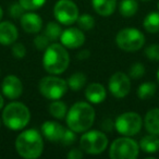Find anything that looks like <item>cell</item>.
Here are the masks:
<instances>
[{"label":"cell","instance_id":"cell-29","mask_svg":"<svg viewBox=\"0 0 159 159\" xmlns=\"http://www.w3.org/2000/svg\"><path fill=\"white\" fill-rule=\"evenodd\" d=\"M19 2L24 8L25 11H33L42 8L46 2V0H19Z\"/></svg>","mask_w":159,"mask_h":159},{"label":"cell","instance_id":"cell-4","mask_svg":"<svg viewBox=\"0 0 159 159\" xmlns=\"http://www.w3.org/2000/svg\"><path fill=\"white\" fill-rule=\"evenodd\" d=\"M30 120H31L30 109L23 102H12L3 108L2 122L10 130H22L29 124Z\"/></svg>","mask_w":159,"mask_h":159},{"label":"cell","instance_id":"cell-7","mask_svg":"<svg viewBox=\"0 0 159 159\" xmlns=\"http://www.w3.org/2000/svg\"><path fill=\"white\" fill-rule=\"evenodd\" d=\"M81 149L89 155H99L108 146V137L104 131H86L80 139Z\"/></svg>","mask_w":159,"mask_h":159},{"label":"cell","instance_id":"cell-30","mask_svg":"<svg viewBox=\"0 0 159 159\" xmlns=\"http://www.w3.org/2000/svg\"><path fill=\"white\" fill-rule=\"evenodd\" d=\"M33 43L36 49H38V50H46L47 47L50 45V39L45 34H40V35H37L34 38Z\"/></svg>","mask_w":159,"mask_h":159},{"label":"cell","instance_id":"cell-31","mask_svg":"<svg viewBox=\"0 0 159 159\" xmlns=\"http://www.w3.org/2000/svg\"><path fill=\"white\" fill-rule=\"evenodd\" d=\"M145 56L152 61H159V44H152L146 47Z\"/></svg>","mask_w":159,"mask_h":159},{"label":"cell","instance_id":"cell-19","mask_svg":"<svg viewBox=\"0 0 159 159\" xmlns=\"http://www.w3.org/2000/svg\"><path fill=\"white\" fill-rule=\"evenodd\" d=\"M92 5L99 16H109L115 12L117 0H92Z\"/></svg>","mask_w":159,"mask_h":159},{"label":"cell","instance_id":"cell-5","mask_svg":"<svg viewBox=\"0 0 159 159\" xmlns=\"http://www.w3.org/2000/svg\"><path fill=\"white\" fill-rule=\"evenodd\" d=\"M117 46L123 51H137L145 44V36L135 27H125L118 32L116 36Z\"/></svg>","mask_w":159,"mask_h":159},{"label":"cell","instance_id":"cell-11","mask_svg":"<svg viewBox=\"0 0 159 159\" xmlns=\"http://www.w3.org/2000/svg\"><path fill=\"white\" fill-rule=\"evenodd\" d=\"M108 89L116 98H123L131 91L130 76L123 72H116L109 79Z\"/></svg>","mask_w":159,"mask_h":159},{"label":"cell","instance_id":"cell-32","mask_svg":"<svg viewBox=\"0 0 159 159\" xmlns=\"http://www.w3.org/2000/svg\"><path fill=\"white\" fill-rule=\"evenodd\" d=\"M24 11L25 9L21 6L20 2H14L9 7V16L12 19H16V20L21 19V16L24 14Z\"/></svg>","mask_w":159,"mask_h":159},{"label":"cell","instance_id":"cell-37","mask_svg":"<svg viewBox=\"0 0 159 159\" xmlns=\"http://www.w3.org/2000/svg\"><path fill=\"white\" fill-rule=\"evenodd\" d=\"M89 56H91V52H89V50H86V49H84V50H81L79 53H77L76 58L79 60H85V59H89Z\"/></svg>","mask_w":159,"mask_h":159},{"label":"cell","instance_id":"cell-39","mask_svg":"<svg viewBox=\"0 0 159 159\" xmlns=\"http://www.w3.org/2000/svg\"><path fill=\"white\" fill-rule=\"evenodd\" d=\"M2 16H3V10H2V8L0 7V21L2 19Z\"/></svg>","mask_w":159,"mask_h":159},{"label":"cell","instance_id":"cell-40","mask_svg":"<svg viewBox=\"0 0 159 159\" xmlns=\"http://www.w3.org/2000/svg\"><path fill=\"white\" fill-rule=\"evenodd\" d=\"M157 80H158V82H159V68H158V70H157Z\"/></svg>","mask_w":159,"mask_h":159},{"label":"cell","instance_id":"cell-42","mask_svg":"<svg viewBox=\"0 0 159 159\" xmlns=\"http://www.w3.org/2000/svg\"><path fill=\"white\" fill-rule=\"evenodd\" d=\"M157 7H158V10H159V2H158V5H157Z\"/></svg>","mask_w":159,"mask_h":159},{"label":"cell","instance_id":"cell-6","mask_svg":"<svg viewBox=\"0 0 159 159\" xmlns=\"http://www.w3.org/2000/svg\"><path fill=\"white\" fill-rule=\"evenodd\" d=\"M139 154V144L130 136L115 139L109 148L111 159H136Z\"/></svg>","mask_w":159,"mask_h":159},{"label":"cell","instance_id":"cell-10","mask_svg":"<svg viewBox=\"0 0 159 159\" xmlns=\"http://www.w3.org/2000/svg\"><path fill=\"white\" fill-rule=\"evenodd\" d=\"M53 16L63 25H71L79 18V8L72 0H58L53 7Z\"/></svg>","mask_w":159,"mask_h":159},{"label":"cell","instance_id":"cell-16","mask_svg":"<svg viewBox=\"0 0 159 159\" xmlns=\"http://www.w3.org/2000/svg\"><path fill=\"white\" fill-rule=\"evenodd\" d=\"M21 26L24 32L30 34L38 33L43 29V20L37 13L34 12H27L24 13L20 19Z\"/></svg>","mask_w":159,"mask_h":159},{"label":"cell","instance_id":"cell-35","mask_svg":"<svg viewBox=\"0 0 159 159\" xmlns=\"http://www.w3.org/2000/svg\"><path fill=\"white\" fill-rule=\"evenodd\" d=\"M102 128L104 132H111L113 130V128H115V122L111 119H109V118H107V119H105L102 121Z\"/></svg>","mask_w":159,"mask_h":159},{"label":"cell","instance_id":"cell-9","mask_svg":"<svg viewBox=\"0 0 159 159\" xmlns=\"http://www.w3.org/2000/svg\"><path fill=\"white\" fill-rule=\"evenodd\" d=\"M143 125L141 116L133 111L121 113L115 121V129L123 136H133L139 133Z\"/></svg>","mask_w":159,"mask_h":159},{"label":"cell","instance_id":"cell-28","mask_svg":"<svg viewBox=\"0 0 159 159\" xmlns=\"http://www.w3.org/2000/svg\"><path fill=\"white\" fill-rule=\"evenodd\" d=\"M145 74V66L141 62H135L134 64L130 66V70H129V76L132 77L134 80H139L141 77L144 76Z\"/></svg>","mask_w":159,"mask_h":159},{"label":"cell","instance_id":"cell-17","mask_svg":"<svg viewBox=\"0 0 159 159\" xmlns=\"http://www.w3.org/2000/svg\"><path fill=\"white\" fill-rule=\"evenodd\" d=\"M107 92L100 83H91L85 89V97L92 104H100L106 99Z\"/></svg>","mask_w":159,"mask_h":159},{"label":"cell","instance_id":"cell-3","mask_svg":"<svg viewBox=\"0 0 159 159\" xmlns=\"http://www.w3.org/2000/svg\"><path fill=\"white\" fill-rule=\"evenodd\" d=\"M70 62L66 48L62 44H50L43 56V66L52 75H59L68 69Z\"/></svg>","mask_w":159,"mask_h":159},{"label":"cell","instance_id":"cell-27","mask_svg":"<svg viewBox=\"0 0 159 159\" xmlns=\"http://www.w3.org/2000/svg\"><path fill=\"white\" fill-rule=\"evenodd\" d=\"M77 25L82 31H91L94 26H95V19L91 16V14H82L79 16L76 20Z\"/></svg>","mask_w":159,"mask_h":159},{"label":"cell","instance_id":"cell-38","mask_svg":"<svg viewBox=\"0 0 159 159\" xmlns=\"http://www.w3.org/2000/svg\"><path fill=\"white\" fill-rule=\"evenodd\" d=\"M3 105H5V100H3V97L2 95L0 94V110L3 108Z\"/></svg>","mask_w":159,"mask_h":159},{"label":"cell","instance_id":"cell-21","mask_svg":"<svg viewBox=\"0 0 159 159\" xmlns=\"http://www.w3.org/2000/svg\"><path fill=\"white\" fill-rule=\"evenodd\" d=\"M139 10V2L136 0H121L119 5V12L124 18L135 16Z\"/></svg>","mask_w":159,"mask_h":159},{"label":"cell","instance_id":"cell-20","mask_svg":"<svg viewBox=\"0 0 159 159\" xmlns=\"http://www.w3.org/2000/svg\"><path fill=\"white\" fill-rule=\"evenodd\" d=\"M139 148L146 154H155L159 152V135L149 134L145 135L141 139Z\"/></svg>","mask_w":159,"mask_h":159},{"label":"cell","instance_id":"cell-36","mask_svg":"<svg viewBox=\"0 0 159 159\" xmlns=\"http://www.w3.org/2000/svg\"><path fill=\"white\" fill-rule=\"evenodd\" d=\"M69 159H82L83 158V152L82 150H80L79 148H73L66 155Z\"/></svg>","mask_w":159,"mask_h":159},{"label":"cell","instance_id":"cell-1","mask_svg":"<svg viewBox=\"0 0 159 159\" xmlns=\"http://www.w3.org/2000/svg\"><path fill=\"white\" fill-rule=\"evenodd\" d=\"M66 120L69 129L75 133H84L94 124L95 110L89 102H77L68 110Z\"/></svg>","mask_w":159,"mask_h":159},{"label":"cell","instance_id":"cell-15","mask_svg":"<svg viewBox=\"0 0 159 159\" xmlns=\"http://www.w3.org/2000/svg\"><path fill=\"white\" fill-rule=\"evenodd\" d=\"M19 32L16 26L9 21L0 22V45L10 46L16 42Z\"/></svg>","mask_w":159,"mask_h":159},{"label":"cell","instance_id":"cell-25","mask_svg":"<svg viewBox=\"0 0 159 159\" xmlns=\"http://www.w3.org/2000/svg\"><path fill=\"white\" fill-rule=\"evenodd\" d=\"M156 89H157V86L155 83H152V82L142 83L139 86V89H137V92H136L137 97L142 100L149 99V98H152V96L156 94Z\"/></svg>","mask_w":159,"mask_h":159},{"label":"cell","instance_id":"cell-33","mask_svg":"<svg viewBox=\"0 0 159 159\" xmlns=\"http://www.w3.org/2000/svg\"><path fill=\"white\" fill-rule=\"evenodd\" d=\"M75 141H76V134H75L74 131L71 130V129H66L60 143L63 144V145H66V146H69V145L74 144Z\"/></svg>","mask_w":159,"mask_h":159},{"label":"cell","instance_id":"cell-26","mask_svg":"<svg viewBox=\"0 0 159 159\" xmlns=\"http://www.w3.org/2000/svg\"><path fill=\"white\" fill-rule=\"evenodd\" d=\"M44 34L50 39V42H55V40L60 39V36H61V34H62V29L58 23L49 22L48 24L46 25Z\"/></svg>","mask_w":159,"mask_h":159},{"label":"cell","instance_id":"cell-22","mask_svg":"<svg viewBox=\"0 0 159 159\" xmlns=\"http://www.w3.org/2000/svg\"><path fill=\"white\" fill-rule=\"evenodd\" d=\"M66 83H68L69 89H71L73 92H77L84 87L86 83V75L83 72H75L69 76Z\"/></svg>","mask_w":159,"mask_h":159},{"label":"cell","instance_id":"cell-24","mask_svg":"<svg viewBox=\"0 0 159 159\" xmlns=\"http://www.w3.org/2000/svg\"><path fill=\"white\" fill-rule=\"evenodd\" d=\"M49 113L56 119L61 120L66 118V113H68V107H66V102L56 99L49 105Z\"/></svg>","mask_w":159,"mask_h":159},{"label":"cell","instance_id":"cell-34","mask_svg":"<svg viewBox=\"0 0 159 159\" xmlns=\"http://www.w3.org/2000/svg\"><path fill=\"white\" fill-rule=\"evenodd\" d=\"M11 51L13 57L16 58V59H22L26 55V48H25V46L22 43H14Z\"/></svg>","mask_w":159,"mask_h":159},{"label":"cell","instance_id":"cell-14","mask_svg":"<svg viewBox=\"0 0 159 159\" xmlns=\"http://www.w3.org/2000/svg\"><path fill=\"white\" fill-rule=\"evenodd\" d=\"M64 126L55 121H46L42 125V134L51 143H59L64 133Z\"/></svg>","mask_w":159,"mask_h":159},{"label":"cell","instance_id":"cell-12","mask_svg":"<svg viewBox=\"0 0 159 159\" xmlns=\"http://www.w3.org/2000/svg\"><path fill=\"white\" fill-rule=\"evenodd\" d=\"M60 42L66 48L76 49L83 46V44L85 43V35L81 29L70 27V29L62 31Z\"/></svg>","mask_w":159,"mask_h":159},{"label":"cell","instance_id":"cell-8","mask_svg":"<svg viewBox=\"0 0 159 159\" xmlns=\"http://www.w3.org/2000/svg\"><path fill=\"white\" fill-rule=\"evenodd\" d=\"M69 86L66 80L60 79L55 75L43 77L38 84V89L45 98L50 100L60 99L66 95Z\"/></svg>","mask_w":159,"mask_h":159},{"label":"cell","instance_id":"cell-13","mask_svg":"<svg viewBox=\"0 0 159 159\" xmlns=\"http://www.w3.org/2000/svg\"><path fill=\"white\" fill-rule=\"evenodd\" d=\"M1 92L3 96L9 99H16L23 93V84L16 75H7L1 84Z\"/></svg>","mask_w":159,"mask_h":159},{"label":"cell","instance_id":"cell-23","mask_svg":"<svg viewBox=\"0 0 159 159\" xmlns=\"http://www.w3.org/2000/svg\"><path fill=\"white\" fill-rule=\"evenodd\" d=\"M144 29L148 33L156 34L159 32V12H150L144 19Z\"/></svg>","mask_w":159,"mask_h":159},{"label":"cell","instance_id":"cell-18","mask_svg":"<svg viewBox=\"0 0 159 159\" xmlns=\"http://www.w3.org/2000/svg\"><path fill=\"white\" fill-rule=\"evenodd\" d=\"M144 125L147 133L159 135V108L150 109L146 112Z\"/></svg>","mask_w":159,"mask_h":159},{"label":"cell","instance_id":"cell-2","mask_svg":"<svg viewBox=\"0 0 159 159\" xmlns=\"http://www.w3.org/2000/svg\"><path fill=\"white\" fill-rule=\"evenodd\" d=\"M16 152L25 159H36L44 150L43 135L35 129H29L18 135L16 139Z\"/></svg>","mask_w":159,"mask_h":159},{"label":"cell","instance_id":"cell-41","mask_svg":"<svg viewBox=\"0 0 159 159\" xmlns=\"http://www.w3.org/2000/svg\"><path fill=\"white\" fill-rule=\"evenodd\" d=\"M141 1H149V0H141Z\"/></svg>","mask_w":159,"mask_h":159}]
</instances>
